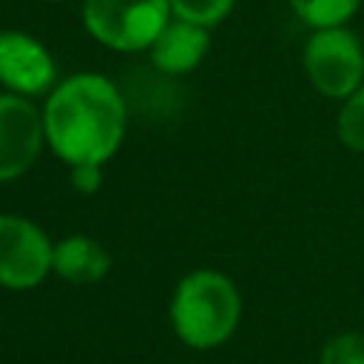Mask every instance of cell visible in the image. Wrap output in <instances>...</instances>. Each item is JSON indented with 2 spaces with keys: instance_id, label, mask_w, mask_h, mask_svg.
<instances>
[{
  "instance_id": "obj_13",
  "label": "cell",
  "mask_w": 364,
  "mask_h": 364,
  "mask_svg": "<svg viewBox=\"0 0 364 364\" xmlns=\"http://www.w3.org/2000/svg\"><path fill=\"white\" fill-rule=\"evenodd\" d=\"M318 364H364V333L333 336L318 355Z\"/></svg>"
},
{
  "instance_id": "obj_7",
  "label": "cell",
  "mask_w": 364,
  "mask_h": 364,
  "mask_svg": "<svg viewBox=\"0 0 364 364\" xmlns=\"http://www.w3.org/2000/svg\"><path fill=\"white\" fill-rule=\"evenodd\" d=\"M57 65L48 48L26 31H0V85L20 97L51 91Z\"/></svg>"
},
{
  "instance_id": "obj_8",
  "label": "cell",
  "mask_w": 364,
  "mask_h": 364,
  "mask_svg": "<svg viewBox=\"0 0 364 364\" xmlns=\"http://www.w3.org/2000/svg\"><path fill=\"white\" fill-rule=\"evenodd\" d=\"M208 46H210V34L205 26L173 17L151 43V60L165 74H188L202 63Z\"/></svg>"
},
{
  "instance_id": "obj_2",
  "label": "cell",
  "mask_w": 364,
  "mask_h": 364,
  "mask_svg": "<svg viewBox=\"0 0 364 364\" xmlns=\"http://www.w3.org/2000/svg\"><path fill=\"white\" fill-rule=\"evenodd\" d=\"M242 299L236 284L216 270L188 273L171 299V321L176 336L196 350L219 347L239 324Z\"/></svg>"
},
{
  "instance_id": "obj_4",
  "label": "cell",
  "mask_w": 364,
  "mask_h": 364,
  "mask_svg": "<svg viewBox=\"0 0 364 364\" xmlns=\"http://www.w3.org/2000/svg\"><path fill=\"white\" fill-rule=\"evenodd\" d=\"M304 71L318 94L333 100H347L364 77V48L361 40L344 26L316 28L304 48Z\"/></svg>"
},
{
  "instance_id": "obj_5",
  "label": "cell",
  "mask_w": 364,
  "mask_h": 364,
  "mask_svg": "<svg viewBox=\"0 0 364 364\" xmlns=\"http://www.w3.org/2000/svg\"><path fill=\"white\" fill-rule=\"evenodd\" d=\"M54 245L23 216H0V284L28 290L51 270Z\"/></svg>"
},
{
  "instance_id": "obj_11",
  "label": "cell",
  "mask_w": 364,
  "mask_h": 364,
  "mask_svg": "<svg viewBox=\"0 0 364 364\" xmlns=\"http://www.w3.org/2000/svg\"><path fill=\"white\" fill-rule=\"evenodd\" d=\"M168 3H171L173 17L210 28L230 14L236 0H168Z\"/></svg>"
},
{
  "instance_id": "obj_1",
  "label": "cell",
  "mask_w": 364,
  "mask_h": 364,
  "mask_svg": "<svg viewBox=\"0 0 364 364\" xmlns=\"http://www.w3.org/2000/svg\"><path fill=\"white\" fill-rule=\"evenodd\" d=\"M43 131L51 151L74 165H105L125 136L119 88L100 74H74L51 88Z\"/></svg>"
},
{
  "instance_id": "obj_12",
  "label": "cell",
  "mask_w": 364,
  "mask_h": 364,
  "mask_svg": "<svg viewBox=\"0 0 364 364\" xmlns=\"http://www.w3.org/2000/svg\"><path fill=\"white\" fill-rule=\"evenodd\" d=\"M338 136L347 148L364 154V85H358L338 114Z\"/></svg>"
},
{
  "instance_id": "obj_10",
  "label": "cell",
  "mask_w": 364,
  "mask_h": 364,
  "mask_svg": "<svg viewBox=\"0 0 364 364\" xmlns=\"http://www.w3.org/2000/svg\"><path fill=\"white\" fill-rule=\"evenodd\" d=\"M358 3L361 0H290L299 20L313 28L344 26L358 11Z\"/></svg>"
},
{
  "instance_id": "obj_3",
  "label": "cell",
  "mask_w": 364,
  "mask_h": 364,
  "mask_svg": "<svg viewBox=\"0 0 364 364\" xmlns=\"http://www.w3.org/2000/svg\"><path fill=\"white\" fill-rule=\"evenodd\" d=\"M82 20L94 40L114 51L151 48L171 20L168 0H85Z\"/></svg>"
},
{
  "instance_id": "obj_9",
  "label": "cell",
  "mask_w": 364,
  "mask_h": 364,
  "mask_svg": "<svg viewBox=\"0 0 364 364\" xmlns=\"http://www.w3.org/2000/svg\"><path fill=\"white\" fill-rule=\"evenodd\" d=\"M111 267L108 250L88 236H68L54 245L51 270L71 284H94Z\"/></svg>"
},
{
  "instance_id": "obj_14",
  "label": "cell",
  "mask_w": 364,
  "mask_h": 364,
  "mask_svg": "<svg viewBox=\"0 0 364 364\" xmlns=\"http://www.w3.org/2000/svg\"><path fill=\"white\" fill-rule=\"evenodd\" d=\"M100 168H102V165H74V168H71V182H74V188H77L80 193H94V191L100 188V182H102Z\"/></svg>"
},
{
  "instance_id": "obj_6",
  "label": "cell",
  "mask_w": 364,
  "mask_h": 364,
  "mask_svg": "<svg viewBox=\"0 0 364 364\" xmlns=\"http://www.w3.org/2000/svg\"><path fill=\"white\" fill-rule=\"evenodd\" d=\"M43 114L20 97L0 94V182L26 173L43 148Z\"/></svg>"
}]
</instances>
